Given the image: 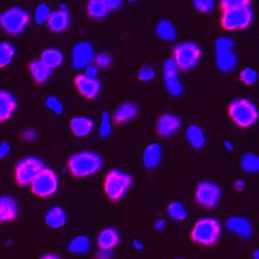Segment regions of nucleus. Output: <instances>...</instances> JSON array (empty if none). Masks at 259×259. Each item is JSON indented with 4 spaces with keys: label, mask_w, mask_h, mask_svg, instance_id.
<instances>
[{
    "label": "nucleus",
    "mask_w": 259,
    "mask_h": 259,
    "mask_svg": "<svg viewBox=\"0 0 259 259\" xmlns=\"http://www.w3.org/2000/svg\"><path fill=\"white\" fill-rule=\"evenodd\" d=\"M46 167L36 157H25L18 161L15 166V181L18 186L26 187L31 185Z\"/></svg>",
    "instance_id": "nucleus-7"
},
{
    "label": "nucleus",
    "mask_w": 259,
    "mask_h": 259,
    "mask_svg": "<svg viewBox=\"0 0 259 259\" xmlns=\"http://www.w3.org/2000/svg\"><path fill=\"white\" fill-rule=\"evenodd\" d=\"M167 213L171 219L177 220V221H183L187 218V215H188L186 208L179 201L171 202L167 206Z\"/></svg>",
    "instance_id": "nucleus-32"
},
{
    "label": "nucleus",
    "mask_w": 259,
    "mask_h": 259,
    "mask_svg": "<svg viewBox=\"0 0 259 259\" xmlns=\"http://www.w3.org/2000/svg\"><path fill=\"white\" fill-rule=\"evenodd\" d=\"M225 147H226V149H228V150H232L233 149V146H232V144L229 142V141H225Z\"/></svg>",
    "instance_id": "nucleus-50"
},
{
    "label": "nucleus",
    "mask_w": 259,
    "mask_h": 259,
    "mask_svg": "<svg viewBox=\"0 0 259 259\" xmlns=\"http://www.w3.org/2000/svg\"><path fill=\"white\" fill-rule=\"evenodd\" d=\"M111 252L107 250H100L96 255V259H111Z\"/></svg>",
    "instance_id": "nucleus-46"
},
{
    "label": "nucleus",
    "mask_w": 259,
    "mask_h": 259,
    "mask_svg": "<svg viewBox=\"0 0 259 259\" xmlns=\"http://www.w3.org/2000/svg\"><path fill=\"white\" fill-rule=\"evenodd\" d=\"M96 66L99 68H108L112 63L111 56L106 52H100L95 57Z\"/></svg>",
    "instance_id": "nucleus-41"
},
{
    "label": "nucleus",
    "mask_w": 259,
    "mask_h": 259,
    "mask_svg": "<svg viewBox=\"0 0 259 259\" xmlns=\"http://www.w3.org/2000/svg\"><path fill=\"white\" fill-rule=\"evenodd\" d=\"M179 68L172 58L167 59L163 66L164 83L167 92L174 97H179L183 93V85L179 78Z\"/></svg>",
    "instance_id": "nucleus-11"
},
{
    "label": "nucleus",
    "mask_w": 259,
    "mask_h": 259,
    "mask_svg": "<svg viewBox=\"0 0 259 259\" xmlns=\"http://www.w3.org/2000/svg\"><path fill=\"white\" fill-rule=\"evenodd\" d=\"M18 213V205L16 200L9 195L0 197V221H13Z\"/></svg>",
    "instance_id": "nucleus-22"
},
{
    "label": "nucleus",
    "mask_w": 259,
    "mask_h": 259,
    "mask_svg": "<svg viewBox=\"0 0 259 259\" xmlns=\"http://www.w3.org/2000/svg\"><path fill=\"white\" fill-rule=\"evenodd\" d=\"M132 183L131 175L119 169H112L105 177L104 192L111 201H118L131 188Z\"/></svg>",
    "instance_id": "nucleus-4"
},
{
    "label": "nucleus",
    "mask_w": 259,
    "mask_h": 259,
    "mask_svg": "<svg viewBox=\"0 0 259 259\" xmlns=\"http://www.w3.org/2000/svg\"><path fill=\"white\" fill-rule=\"evenodd\" d=\"M186 138L193 148H202L205 143L203 130L197 124H191L186 130Z\"/></svg>",
    "instance_id": "nucleus-25"
},
{
    "label": "nucleus",
    "mask_w": 259,
    "mask_h": 259,
    "mask_svg": "<svg viewBox=\"0 0 259 259\" xmlns=\"http://www.w3.org/2000/svg\"><path fill=\"white\" fill-rule=\"evenodd\" d=\"M111 11L108 0H91L88 4V14L93 19H103Z\"/></svg>",
    "instance_id": "nucleus-26"
},
{
    "label": "nucleus",
    "mask_w": 259,
    "mask_h": 259,
    "mask_svg": "<svg viewBox=\"0 0 259 259\" xmlns=\"http://www.w3.org/2000/svg\"><path fill=\"white\" fill-rule=\"evenodd\" d=\"M46 106L49 108V109L54 112L55 114L59 115L63 112V105L61 104V102L54 96H49L46 101H45Z\"/></svg>",
    "instance_id": "nucleus-39"
},
{
    "label": "nucleus",
    "mask_w": 259,
    "mask_h": 259,
    "mask_svg": "<svg viewBox=\"0 0 259 259\" xmlns=\"http://www.w3.org/2000/svg\"><path fill=\"white\" fill-rule=\"evenodd\" d=\"M74 85L77 92L89 100L95 99L101 89V84L98 79H91L84 74H79L74 78Z\"/></svg>",
    "instance_id": "nucleus-13"
},
{
    "label": "nucleus",
    "mask_w": 259,
    "mask_h": 259,
    "mask_svg": "<svg viewBox=\"0 0 259 259\" xmlns=\"http://www.w3.org/2000/svg\"><path fill=\"white\" fill-rule=\"evenodd\" d=\"M155 70L150 67V66H147V64H145V66L141 67L140 70L138 71V79L142 82H148L150 80H153L155 78Z\"/></svg>",
    "instance_id": "nucleus-40"
},
{
    "label": "nucleus",
    "mask_w": 259,
    "mask_h": 259,
    "mask_svg": "<svg viewBox=\"0 0 259 259\" xmlns=\"http://www.w3.org/2000/svg\"><path fill=\"white\" fill-rule=\"evenodd\" d=\"M103 166L101 156L91 150L75 153L68 160V169L70 174L77 179L88 178L95 175Z\"/></svg>",
    "instance_id": "nucleus-1"
},
{
    "label": "nucleus",
    "mask_w": 259,
    "mask_h": 259,
    "mask_svg": "<svg viewBox=\"0 0 259 259\" xmlns=\"http://www.w3.org/2000/svg\"><path fill=\"white\" fill-rule=\"evenodd\" d=\"M30 22V15L21 8H11L0 16V24L4 30L10 34L22 32Z\"/></svg>",
    "instance_id": "nucleus-8"
},
{
    "label": "nucleus",
    "mask_w": 259,
    "mask_h": 259,
    "mask_svg": "<svg viewBox=\"0 0 259 259\" xmlns=\"http://www.w3.org/2000/svg\"><path fill=\"white\" fill-rule=\"evenodd\" d=\"M165 226V221L164 220H158L155 224V227L158 229V230H162Z\"/></svg>",
    "instance_id": "nucleus-49"
},
{
    "label": "nucleus",
    "mask_w": 259,
    "mask_h": 259,
    "mask_svg": "<svg viewBox=\"0 0 259 259\" xmlns=\"http://www.w3.org/2000/svg\"><path fill=\"white\" fill-rule=\"evenodd\" d=\"M201 54V49L197 44L193 41H185L175 46L172 59L181 71H190L197 66Z\"/></svg>",
    "instance_id": "nucleus-5"
},
{
    "label": "nucleus",
    "mask_w": 259,
    "mask_h": 259,
    "mask_svg": "<svg viewBox=\"0 0 259 259\" xmlns=\"http://www.w3.org/2000/svg\"><path fill=\"white\" fill-rule=\"evenodd\" d=\"M84 75L88 76V77L91 78V79H97V76H98V67H97V66H94V64H91V66H89L88 68L85 69Z\"/></svg>",
    "instance_id": "nucleus-44"
},
{
    "label": "nucleus",
    "mask_w": 259,
    "mask_h": 259,
    "mask_svg": "<svg viewBox=\"0 0 259 259\" xmlns=\"http://www.w3.org/2000/svg\"><path fill=\"white\" fill-rule=\"evenodd\" d=\"M193 5L194 8L200 13H209L214 7V2L212 0H195Z\"/></svg>",
    "instance_id": "nucleus-42"
},
{
    "label": "nucleus",
    "mask_w": 259,
    "mask_h": 259,
    "mask_svg": "<svg viewBox=\"0 0 259 259\" xmlns=\"http://www.w3.org/2000/svg\"><path fill=\"white\" fill-rule=\"evenodd\" d=\"M138 107L131 102H125L121 104L113 113V121L116 124L124 123L128 120L133 119L138 115Z\"/></svg>",
    "instance_id": "nucleus-19"
},
{
    "label": "nucleus",
    "mask_w": 259,
    "mask_h": 259,
    "mask_svg": "<svg viewBox=\"0 0 259 259\" xmlns=\"http://www.w3.org/2000/svg\"><path fill=\"white\" fill-rule=\"evenodd\" d=\"M112 132V126H111V120L110 116L108 112L104 111L101 116V123L99 127V135L102 138H107Z\"/></svg>",
    "instance_id": "nucleus-35"
},
{
    "label": "nucleus",
    "mask_w": 259,
    "mask_h": 259,
    "mask_svg": "<svg viewBox=\"0 0 259 259\" xmlns=\"http://www.w3.org/2000/svg\"><path fill=\"white\" fill-rule=\"evenodd\" d=\"M30 189L33 195L40 198L54 195L58 189L57 175L52 169L45 168L30 185Z\"/></svg>",
    "instance_id": "nucleus-9"
},
{
    "label": "nucleus",
    "mask_w": 259,
    "mask_h": 259,
    "mask_svg": "<svg viewBox=\"0 0 259 259\" xmlns=\"http://www.w3.org/2000/svg\"><path fill=\"white\" fill-rule=\"evenodd\" d=\"M253 258L254 259H259V249H257L253 252Z\"/></svg>",
    "instance_id": "nucleus-51"
},
{
    "label": "nucleus",
    "mask_w": 259,
    "mask_h": 259,
    "mask_svg": "<svg viewBox=\"0 0 259 259\" xmlns=\"http://www.w3.org/2000/svg\"><path fill=\"white\" fill-rule=\"evenodd\" d=\"M70 22L71 17L69 11L66 7L61 6L59 10L51 13L47 26L53 32H62L70 26Z\"/></svg>",
    "instance_id": "nucleus-15"
},
{
    "label": "nucleus",
    "mask_w": 259,
    "mask_h": 259,
    "mask_svg": "<svg viewBox=\"0 0 259 259\" xmlns=\"http://www.w3.org/2000/svg\"><path fill=\"white\" fill-rule=\"evenodd\" d=\"M21 137H22V139H24L26 141L34 140L35 137H36L35 130H33V128H26V130H24V131L21 133Z\"/></svg>",
    "instance_id": "nucleus-43"
},
{
    "label": "nucleus",
    "mask_w": 259,
    "mask_h": 259,
    "mask_svg": "<svg viewBox=\"0 0 259 259\" xmlns=\"http://www.w3.org/2000/svg\"><path fill=\"white\" fill-rule=\"evenodd\" d=\"M15 49L8 41L0 44V67L5 68L10 64L14 58Z\"/></svg>",
    "instance_id": "nucleus-33"
},
{
    "label": "nucleus",
    "mask_w": 259,
    "mask_h": 259,
    "mask_svg": "<svg viewBox=\"0 0 259 259\" xmlns=\"http://www.w3.org/2000/svg\"><path fill=\"white\" fill-rule=\"evenodd\" d=\"M254 18V13L251 5L244 6L230 11L222 12L220 24L227 31L243 30L248 28Z\"/></svg>",
    "instance_id": "nucleus-6"
},
{
    "label": "nucleus",
    "mask_w": 259,
    "mask_h": 259,
    "mask_svg": "<svg viewBox=\"0 0 259 259\" xmlns=\"http://www.w3.org/2000/svg\"><path fill=\"white\" fill-rule=\"evenodd\" d=\"M162 147L159 143H150L148 144L144 152H143V156H142V161L143 164L146 168L153 169L155 167H157L162 159Z\"/></svg>",
    "instance_id": "nucleus-21"
},
{
    "label": "nucleus",
    "mask_w": 259,
    "mask_h": 259,
    "mask_svg": "<svg viewBox=\"0 0 259 259\" xmlns=\"http://www.w3.org/2000/svg\"><path fill=\"white\" fill-rule=\"evenodd\" d=\"M95 52L89 41H79L72 49V64L76 70L86 69L93 60H95Z\"/></svg>",
    "instance_id": "nucleus-12"
},
{
    "label": "nucleus",
    "mask_w": 259,
    "mask_h": 259,
    "mask_svg": "<svg viewBox=\"0 0 259 259\" xmlns=\"http://www.w3.org/2000/svg\"><path fill=\"white\" fill-rule=\"evenodd\" d=\"M181 127V119L170 113L162 114L156 124V132L161 137H169L174 135Z\"/></svg>",
    "instance_id": "nucleus-14"
},
{
    "label": "nucleus",
    "mask_w": 259,
    "mask_h": 259,
    "mask_svg": "<svg viewBox=\"0 0 259 259\" xmlns=\"http://www.w3.org/2000/svg\"><path fill=\"white\" fill-rule=\"evenodd\" d=\"M233 40L229 37H220L215 40L214 48L215 53H222V52H230L233 51Z\"/></svg>",
    "instance_id": "nucleus-37"
},
{
    "label": "nucleus",
    "mask_w": 259,
    "mask_h": 259,
    "mask_svg": "<svg viewBox=\"0 0 259 259\" xmlns=\"http://www.w3.org/2000/svg\"><path fill=\"white\" fill-rule=\"evenodd\" d=\"M221 231L222 226L217 219L210 217L201 218L193 225L190 232V239L193 243L199 246L210 247L218 243Z\"/></svg>",
    "instance_id": "nucleus-2"
},
{
    "label": "nucleus",
    "mask_w": 259,
    "mask_h": 259,
    "mask_svg": "<svg viewBox=\"0 0 259 259\" xmlns=\"http://www.w3.org/2000/svg\"><path fill=\"white\" fill-rule=\"evenodd\" d=\"M221 188L211 182H201L195 190V201L198 205L205 208H212L221 199Z\"/></svg>",
    "instance_id": "nucleus-10"
},
{
    "label": "nucleus",
    "mask_w": 259,
    "mask_h": 259,
    "mask_svg": "<svg viewBox=\"0 0 259 259\" xmlns=\"http://www.w3.org/2000/svg\"><path fill=\"white\" fill-rule=\"evenodd\" d=\"M241 168L248 174H257L259 172V156L251 153L243 155L241 158Z\"/></svg>",
    "instance_id": "nucleus-31"
},
{
    "label": "nucleus",
    "mask_w": 259,
    "mask_h": 259,
    "mask_svg": "<svg viewBox=\"0 0 259 259\" xmlns=\"http://www.w3.org/2000/svg\"><path fill=\"white\" fill-rule=\"evenodd\" d=\"M120 242V236L116 229L112 227H108L103 229L97 239V244L100 250L111 251L114 249Z\"/></svg>",
    "instance_id": "nucleus-16"
},
{
    "label": "nucleus",
    "mask_w": 259,
    "mask_h": 259,
    "mask_svg": "<svg viewBox=\"0 0 259 259\" xmlns=\"http://www.w3.org/2000/svg\"><path fill=\"white\" fill-rule=\"evenodd\" d=\"M232 187H233V189H234L235 191L241 192V191L245 190V188H246V183H245L243 180H237V181H235V182L233 183Z\"/></svg>",
    "instance_id": "nucleus-47"
},
{
    "label": "nucleus",
    "mask_w": 259,
    "mask_h": 259,
    "mask_svg": "<svg viewBox=\"0 0 259 259\" xmlns=\"http://www.w3.org/2000/svg\"><path fill=\"white\" fill-rule=\"evenodd\" d=\"M71 132L77 137H85L92 133L94 121L86 116H75L70 120Z\"/></svg>",
    "instance_id": "nucleus-17"
},
{
    "label": "nucleus",
    "mask_w": 259,
    "mask_h": 259,
    "mask_svg": "<svg viewBox=\"0 0 259 259\" xmlns=\"http://www.w3.org/2000/svg\"><path fill=\"white\" fill-rule=\"evenodd\" d=\"M178 259H182V258H178Z\"/></svg>",
    "instance_id": "nucleus-52"
},
{
    "label": "nucleus",
    "mask_w": 259,
    "mask_h": 259,
    "mask_svg": "<svg viewBox=\"0 0 259 259\" xmlns=\"http://www.w3.org/2000/svg\"><path fill=\"white\" fill-rule=\"evenodd\" d=\"M156 33L157 35L164 39V40H174L177 37V31L176 28L170 21L168 20H162L156 26Z\"/></svg>",
    "instance_id": "nucleus-29"
},
{
    "label": "nucleus",
    "mask_w": 259,
    "mask_h": 259,
    "mask_svg": "<svg viewBox=\"0 0 259 259\" xmlns=\"http://www.w3.org/2000/svg\"><path fill=\"white\" fill-rule=\"evenodd\" d=\"M226 226L230 231L239 234L244 239H248L252 234V225L250 221L243 217H239V215L230 217L226 222Z\"/></svg>",
    "instance_id": "nucleus-18"
},
{
    "label": "nucleus",
    "mask_w": 259,
    "mask_h": 259,
    "mask_svg": "<svg viewBox=\"0 0 259 259\" xmlns=\"http://www.w3.org/2000/svg\"><path fill=\"white\" fill-rule=\"evenodd\" d=\"M67 222V214L64 209L60 206L51 207L46 215H45V223L52 229H58L64 226Z\"/></svg>",
    "instance_id": "nucleus-24"
},
{
    "label": "nucleus",
    "mask_w": 259,
    "mask_h": 259,
    "mask_svg": "<svg viewBox=\"0 0 259 259\" xmlns=\"http://www.w3.org/2000/svg\"><path fill=\"white\" fill-rule=\"evenodd\" d=\"M10 150H11L10 144L8 142H6V141L3 142L2 145H0V158L4 159L9 154Z\"/></svg>",
    "instance_id": "nucleus-45"
},
{
    "label": "nucleus",
    "mask_w": 259,
    "mask_h": 259,
    "mask_svg": "<svg viewBox=\"0 0 259 259\" xmlns=\"http://www.w3.org/2000/svg\"><path fill=\"white\" fill-rule=\"evenodd\" d=\"M258 73L253 68H245L240 73V80L246 85H253L257 82Z\"/></svg>",
    "instance_id": "nucleus-36"
},
{
    "label": "nucleus",
    "mask_w": 259,
    "mask_h": 259,
    "mask_svg": "<svg viewBox=\"0 0 259 259\" xmlns=\"http://www.w3.org/2000/svg\"><path fill=\"white\" fill-rule=\"evenodd\" d=\"M248 5H251V2H248V0H222L220 3V8L222 12H224V11L234 10L244 6H248Z\"/></svg>",
    "instance_id": "nucleus-38"
},
{
    "label": "nucleus",
    "mask_w": 259,
    "mask_h": 259,
    "mask_svg": "<svg viewBox=\"0 0 259 259\" xmlns=\"http://www.w3.org/2000/svg\"><path fill=\"white\" fill-rule=\"evenodd\" d=\"M51 10L50 8L45 5V4H40L38 5L36 8H35V11H34V20L35 22L39 25L41 24H45L48 22V20L51 16Z\"/></svg>",
    "instance_id": "nucleus-34"
},
{
    "label": "nucleus",
    "mask_w": 259,
    "mask_h": 259,
    "mask_svg": "<svg viewBox=\"0 0 259 259\" xmlns=\"http://www.w3.org/2000/svg\"><path fill=\"white\" fill-rule=\"evenodd\" d=\"M91 242L88 236L78 235L69 243L68 249L73 254H84L90 250Z\"/></svg>",
    "instance_id": "nucleus-30"
},
{
    "label": "nucleus",
    "mask_w": 259,
    "mask_h": 259,
    "mask_svg": "<svg viewBox=\"0 0 259 259\" xmlns=\"http://www.w3.org/2000/svg\"><path fill=\"white\" fill-rule=\"evenodd\" d=\"M228 115L235 125L247 128L256 123L259 111L256 105L249 99L239 98L230 102L228 106Z\"/></svg>",
    "instance_id": "nucleus-3"
},
{
    "label": "nucleus",
    "mask_w": 259,
    "mask_h": 259,
    "mask_svg": "<svg viewBox=\"0 0 259 259\" xmlns=\"http://www.w3.org/2000/svg\"><path fill=\"white\" fill-rule=\"evenodd\" d=\"M215 64L222 72H231L236 67L237 57L233 51L215 53Z\"/></svg>",
    "instance_id": "nucleus-27"
},
{
    "label": "nucleus",
    "mask_w": 259,
    "mask_h": 259,
    "mask_svg": "<svg viewBox=\"0 0 259 259\" xmlns=\"http://www.w3.org/2000/svg\"><path fill=\"white\" fill-rule=\"evenodd\" d=\"M39 259H61V258L55 253H47L45 255H42Z\"/></svg>",
    "instance_id": "nucleus-48"
},
{
    "label": "nucleus",
    "mask_w": 259,
    "mask_h": 259,
    "mask_svg": "<svg viewBox=\"0 0 259 259\" xmlns=\"http://www.w3.org/2000/svg\"><path fill=\"white\" fill-rule=\"evenodd\" d=\"M40 60L44 62L50 69H55L59 67L63 61V54L58 49L48 48L41 52Z\"/></svg>",
    "instance_id": "nucleus-28"
},
{
    "label": "nucleus",
    "mask_w": 259,
    "mask_h": 259,
    "mask_svg": "<svg viewBox=\"0 0 259 259\" xmlns=\"http://www.w3.org/2000/svg\"><path fill=\"white\" fill-rule=\"evenodd\" d=\"M17 108L15 97L6 91L0 92V120L6 121L10 119Z\"/></svg>",
    "instance_id": "nucleus-20"
},
{
    "label": "nucleus",
    "mask_w": 259,
    "mask_h": 259,
    "mask_svg": "<svg viewBox=\"0 0 259 259\" xmlns=\"http://www.w3.org/2000/svg\"><path fill=\"white\" fill-rule=\"evenodd\" d=\"M28 71L36 84L45 83L51 75V69L48 68L40 59L32 60L28 66Z\"/></svg>",
    "instance_id": "nucleus-23"
}]
</instances>
